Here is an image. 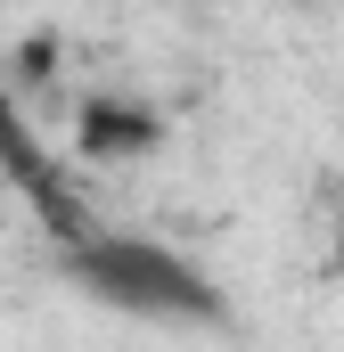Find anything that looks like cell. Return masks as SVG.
Instances as JSON below:
<instances>
[{
    "label": "cell",
    "mask_w": 344,
    "mask_h": 352,
    "mask_svg": "<svg viewBox=\"0 0 344 352\" xmlns=\"http://www.w3.org/2000/svg\"><path fill=\"white\" fill-rule=\"evenodd\" d=\"M156 140H164V123L148 107H123V98H90L83 107V156H98V164H131Z\"/></svg>",
    "instance_id": "cell-2"
},
{
    "label": "cell",
    "mask_w": 344,
    "mask_h": 352,
    "mask_svg": "<svg viewBox=\"0 0 344 352\" xmlns=\"http://www.w3.org/2000/svg\"><path fill=\"white\" fill-rule=\"evenodd\" d=\"M83 270V287L98 303H115V311H140V320H222V303H213V287L197 278V270L180 263L172 246H148V238H98L74 254Z\"/></svg>",
    "instance_id": "cell-1"
},
{
    "label": "cell",
    "mask_w": 344,
    "mask_h": 352,
    "mask_svg": "<svg viewBox=\"0 0 344 352\" xmlns=\"http://www.w3.org/2000/svg\"><path fill=\"white\" fill-rule=\"evenodd\" d=\"M336 263H344V230H336Z\"/></svg>",
    "instance_id": "cell-4"
},
{
    "label": "cell",
    "mask_w": 344,
    "mask_h": 352,
    "mask_svg": "<svg viewBox=\"0 0 344 352\" xmlns=\"http://www.w3.org/2000/svg\"><path fill=\"white\" fill-rule=\"evenodd\" d=\"M0 148H17V131H8V115H0Z\"/></svg>",
    "instance_id": "cell-3"
}]
</instances>
